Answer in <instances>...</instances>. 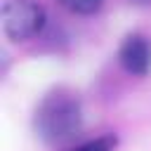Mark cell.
Masks as SVG:
<instances>
[{
	"mask_svg": "<svg viewBox=\"0 0 151 151\" xmlns=\"http://www.w3.org/2000/svg\"><path fill=\"white\" fill-rule=\"evenodd\" d=\"M134 2H151V0H134Z\"/></svg>",
	"mask_w": 151,
	"mask_h": 151,
	"instance_id": "obj_6",
	"label": "cell"
},
{
	"mask_svg": "<svg viewBox=\"0 0 151 151\" xmlns=\"http://www.w3.org/2000/svg\"><path fill=\"white\" fill-rule=\"evenodd\" d=\"M113 149H116V137L104 134V137L83 142V144H78L76 149H71V151H113Z\"/></svg>",
	"mask_w": 151,
	"mask_h": 151,
	"instance_id": "obj_5",
	"label": "cell"
},
{
	"mask_svg": "<svg viewBox=\"0 0 151 151\" xmlns=\"http://www.w3.org/2000/svg\"><path fill=\"white\" fill-rule=\"evenodd\" d=\"M118 61L130 76L144 78L151 71V40L142 33H130L118 47Z\"/></svg>",
	"mask_w": 151,
	"mask_h": 151,
	"instance_id": "obj_3",
	"label": "cell"
},
{
	"mask_svg": "<svg viewBox=\"0 0 151 151\" xmlns=\"http://www.w3.org/2000/svg\"><path fill=\"white\" fill-rule=\"evenodd\" d=\"M59 2L73 14H94L104 5V0H59Z\"/></svg>",
	"mask_w": 151,
	"mask_h": 151,
	"instance_id": "obj_4",
	"label": "cell"
},
{
	"mask_svg": "<svg viewBox=\"0 0 151 151\" xmlns=\"http://www.w3.org/2000/svg\"><path fill=\"white\" fill-rule=\"evenodd\" d=\"M35 132L47 144H61L71 139L83 125L80 99L71 90H54L42 97L33 118Z\"/></svg>",
	"mask_w": 151,
	"mask_h": 151,
	"instance_id": "obj_1",
	"label": "cell"
},
{
	"mask_svg": "<svg viewBox=\"0 0 151 151\" xmlns=\"http://www.w3.org/2000/svg\"><path fill=\"white\" fill-rule=\"evenodd\" d=\"M47 14L35 0H7L2 5V31L12 42H26L45 28Z\"/></svg>",
	"mask_w": 151,
	"mask_h": 151,
	"instance_id": "obj_2",
	"label": "cell"
}]
</instances>
